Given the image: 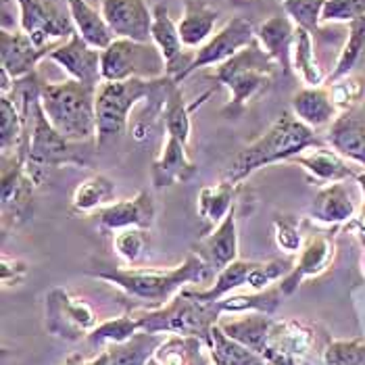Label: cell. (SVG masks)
<instances>
[{
    "instance_id": "12",
    "label": "cell",
    "mask_w": 365,
    "mask_h": 365,
    "mask_svg": "<svg viewBox=\"0 0 365 365\" xmlns=\"http://www.w3.org/2000/svg\"><path fill=\"white\" fill-rule=\"evenodd\" d=\"M255 38V29L253 24L245 17H234L225 24L224 28L217 29L195 55V61L192 65L188 67V71L184 73L182 82L192 76L197 69H202V67H217L225 63L227 58H232L234 55H238L242 48H247Z\"/></svg>"
},
{
    "instance_id": "36",
    "label": "cell",
    "mask_w": 365,
    "mask_h": 365,
    "mask_svg": "<svg viewBox=\"0 0 365 365\" xmlns=\"http://www.w3.org/2000/svg\"><path fill=\"white\" fill-rule=\"evenodd\" d=\"M165 334H150L138 332L128 342L111 344L109 349V365H146L157 353V349L163 344Z\"/></svg>"
},
{
    "instance_id": "34",
    "label": "cell",
    "mask_w": 365,
    "mask_h": 365,
    "mask_svg": "<svg viewBox=\"0 0 365 365\" xmlns=\"http://www.w3.org/2000/svg\"><path fill=\"white\" fill-rule=\"evenodd\" d=\"M113 198H115V182L105 173H94L76 188L71 197V213L90 215L98 209H105Z\"/></svg>"
},
{
    "instance_id": "25",
    "label": "cell",
    "mask_w": 365,
    "mask_h": 365,
    "mask_svg": "<svg viewBox=\"0 0 365 365\" xmlns=\"http://www.w3.org/2000/svg\"><path fill=\"white\" fill-rule=\"evenodd\" d=\"M326 144L365 171V119L355 117L353 111L340 113L328 130Z\"/></svg>"
},
{
    "instance_id": "39",
    "label": "cell",
    "mask_w": 365,
    "mask_h": 365,
    "mask_svg": "<svg viewBox=\"0 0 365 365\" xmlns=\"http://www.w3.org/2000/svg\"><path fill=\"white\" fill-rule=\"evenodd\" d=\"M26 144V123L15 103L2 94L0 96V148L2 155L21 153Z\"/></svg>"
},
{
    "instance_id": "19",
    "label": "cell",
    "mask_w": 365,
    "mask_h": 365,
    "mask_svg": "<svg viewBox=\"0 0 365 365\" xmlns=\"http://www.w3.org/2000/svg\"><path fill=\"white\" fill-rule=\"evenodd\" d=\"M98 227L101 232H121L128 227L150 230L155 224V200L150 192L140 190L136 197L123 198L107 205L98 211Z\"/></svg>"
},
{
    "instance_id": "42",
    "label": "cell",
    "mask_w": 365,
    "mask_h": 365,
    "mask_svg": "<svg viewBox=\"0 0 365 365\" xmlns=\"http://www.w3.org/2000/svg\"><path fill=\"white\" fill-rule=\"evenodd\" d=\"M324 2L326 0H282V6L297 28L307 29L311 36H315L322 28Z\"/></svg>"
},
{
    "instance_id": "27",
    "label": "cell",
    "mask_w": 365,
    "mask_h": 365,
    "mask_svg": "<svg viewBox=\"0 0 365 365\" xmlns=\"http://www.w3.org/2000/svg\"><path fill=\"white\" fill-rule=\"evenodd\" d=\"M355 215H357V207L342 182L324 186L311 205V217L330 227L346 225Z\"/></svg>"
},
{
    "instance_id": "53",
    "label": "cell",
    "mask_w": 365,
    "mask_h": 365,
    "mask_svg": "<svg viewBox=\"0 0 365 365\" xmlns=\"http://www.w3.org/2000/svg\"><path fill=\"white\" fill-rule=\"evenodd\" d=\"M211 365H220V364H215V361H213V364H211Z\"/></svg>"
},
{
    "instance_id": "15",
    "label": "cell",
    "mask_w": 365,
    "mask_h": 365,
    "mask_svg": "<svg viewBox=\"0 0 365 365\" xmlns=\"http://www.w3.org/2000/svg\"><path fill=\"white\" fill-rule=\"evenodd\" d=\"M48 61L63 67L71 80L98 90L103 84V69H101V51L90 46L84 38L76 31L63 44L55 46L48 55Z\"/></svg>"
},
{
    "instance_id": "40",
    "label": "cell",
    "mask_w": 365,
    "mask_h": 365,
    "mask_svg": "<svg viewBox=\"0 0 365 365\" xmlns=\"http://www.w3.org/2000/svg\"><path fill=\"white\" fill-rule=\"evenodd\" d=\"M140 332V324H138V317L136 313H125L121 317H115L109 322H103L98 324L90 334H88V342L92 346H111V344H121V342H128L132 336H136Z\"/></svg>"
},
{
    "instance_id": "13",
    "label": "cell",
    "mask_w": 365,
    "mask_h": 365,
    "mask_svg": "<svg viewBox=\"0 0 365 365\" xmlns=\"http://www.w3.org/2000/svg\"><path fill=\"white\" fill-rule=\"evenodd\" d=\"M334 257H336L334 234H330V232L309 234L305 238V245L299 253V259L294 261L290 274L280 282V290L284 292V297L294 294L305 280L326 274L332 267Z\"/></svg>"
},
{
    "instance_id": "7",
    "label": "cell",
    "mask_w": 365,
    "mask_h": 365,
    "mask_svg": "<svg viewBox=\"0 0 365 365\" xmlns=\"http://www.w3.org/2000/svg\"><path fill=\"white\" fill-rule=\"evenodd\" d=\"M157 80L132 78L125 82H103L96 90V146L119 140L128 130V117L138 101H146Z\"/></svg>"
},
{
    "instance_id": "32",
    "label": "cell",
    "mask_w": 365,
    "mask_h": 365,
    "mask_svg": "<svg viewBox=\"0 0 365 365\" xmlns=\"http://www.w3.org/2000/svg\"><path fill=\"white\" fill-rule=\"evenodd\" d=\"M284 292L278 286H269L261 292H232L224 297L222 301H217V309L220 313H230V315H242V313H265V315H274L276 309L280 307Z\"/></svg>"
},
{
    "instance_id": "3",
    "label": "cell",
    "mask_w": 365,
    "mask_h": 365,
    "mask_svg": "<svg viewBox=\"0 0 365 365\" xmlns=\"http://www.w3.org/2000/svg\"><path fill=\"white\" fill-rule=\"evenodd\" d=\"M278 69V63L265 53V48L255 38L238 55L209 69L207 78L230 90V105L224 111L240 115L251 101L263 96L272 88Z\"/></svg>"
},
{
    "instance_id": "48",
    "label": "cell",
    "mask_w": 365,
    "mask_h": 365,
    "mask_svg": "<svg viewBox=\"0 0 365 365\" xmlns=\"http://www.w3.org/2000/svg\"><path fill=\"white\" fill-rule=\"evenodd\" d=\"M346 230L361 242V247L365 249V211L364 209H359L357 211V215L346 224Z\"/></svg>"
},
{
    "instance_id": "23",
    "label": "cell",
    "mask_w": 365,
    "mask_h": 365,
    "mask_svg": "<svg viewBox=\"0 0 365 365\" xmlns=\"http://www.w3.org/2000/svg\"><path fill=\"white\" fill-rule=\"evenodd\" d=\"M290 111L299 121L309 125L311 130L332 125L334 119L340 115L338 107L332 101V94H330L328 86L299 90L290 101Z\"/></svg>"
},
{
    "instance_id": "20",
    "label": "cell",
    "mask_w": 365,
    "mask_h": 365,
    "mask_svg": "<svg viewBox=\"0 0 365 365\" xmlns=\"http://www.w3.org/2000/svg\"><path fill=\"white\" fill-rule=\"evenodd\" d=\"M198 173V165L188 157L186 144L175 136L165 138L161 155L150 165V182L157 190L169 188L173 184H188Z\"/></svg>"
},
{
    "instance_id": "16",
    "label": "cell",
    "mask_w": 365,
    "mask_h": 365,
    "mask_svg": "<svg viewBox=\"0 0 365 365\" xmlns=\"http://www.w3.org/2000/svg\"><path fill=\"white\" fill-rule=\"evenodd\" d=\"M315 344V336L309 326L297 319L276 322L269 334L267 351L263 359L269 365H303L305 357Z\"/></svg>"
},
{
    "instance_id": "31",
    "label": "cell",
    "mask_w": 365,
    "mask_h": 365,
    "mask_svg": "<svg viewBox=\"0 0 365 365\" xmlns=\"http://www.w3.org/2000/svg\"><path fill=\"white\" fill-rule=\"evenodd\" d=\"M67 2H69V11H71L76 31L90 46L105 51L115 40V36H113L111 28L107 26L103 13L98 9H94L92 4H88V0H67Z\"/></svg>"
},
{
    "instance_id": "8",
    "label": "cell",
    "mask_w": 365,
    "mask_h": 365,
    "mask_svg": "<svg viewBox=\"0 0 365 365\" xmlns=\"http://www.w3.org/2000/svg\"><path fill=\"white\" fill-rule=\"evenodd\" d=\"M103 82H125L132 78L157 80L165 76V58L153 42L115 38L101 51Z\"/></svg>"
},
{
    "instance_id": "6",
    "label": "cell",
    "mask_w": 365,
    "mask_h": 365,
    "mask_svg": "<svg viewBox=\"0 0 365 365\" xmlns=\"http://www.w3.org/2000/svg\"><path fill=\"white\" fill-rule=\"evenodd\" d=\"M80 142L67 140L42 109V98L40 107L36 111L34 130L29 136V146L26 153V168L36 186H42L44 180L48 178V171L63 165H88V155L84 150H78Z\"/></svg>"
},
{
    "instance_id": "52",
    "label": "cell",
    "mask_w": 365,
    "mask_h": 365,
    "mask_svg": "<svg viewBox=\"0 0 365 365\" xmlns=\"http://www.w3.org/2000/svg\"><path fill=\"white\" fill-rule=\"evenodd\" d=\"M146 365H161V364L157 361V357H153V359H150V361H148V364H146Z\"/></svg>"
},
{
    "instance_id": "33",
    "label": "cell",
    "mask_w": 365,
    "mask_h": 365,
    "mask_svg": "<svg viewBox=\"0 0 365 365\" xmlns=\"http://www.w3.org/2000/svg\"><path fill=\"white\" fill-rule=\"evenodd\" d=\"M236 188L224 180H220L213 186H205L198 192L197 211L198 217L207 224V227L215 230L217 225L227 217V213L234 209V197H236Z\"/></svg>"
},
{
    "instance_id": "49",
    "label": "cell",
    "mask_w": 365,
    "mask_h": 365,
    "mask_svg": "<svg viewBox=\"0 0 365 365\" xmlns=\"http://www.w3.org/2000/svg\"><path fill=\"white\" fill-rule=\"evenodd\" d=\"M65 365H109V349L105 346L96 357H92V359H84V357H80V355H71Z\"/></svg>"
},
{
    "instance_id": "45",
    "label": "cell",
    "mask_w": 365,
    "mask_h": 365,
    "mask_svg": "<svg viewBox=\"0 0 365 365\" xmlns=\"http://www.w3.org/2000/svg\"><path fill=\"white\" fill-rule=\"evenodd\" d=\"M365 17V0H326L322 24H353Z\"/></svg>"
},
{
    "instance_id": "47",
    "label": "cell",
    "mask_w": 365,
    "mask_h": 365,
    "mask_svg": "<svg viewBox=\"0 0 365 365\" xmlns=\"http://www.w3.org/2000/svg\"><path fill=\"white\" fill-rule=\"evenodd\" d=\"M28 276V263L21 259H9L6 255L0 261V282L4 288L9 286H17L26 280Z\"/></svg>"
},
{
    "instance_id": "29",
    "label": "cell",
    "mask_w": 365,
    "mask_h": 365,
    "mask_svg": "<svg viewBox=\"0 0 365 365\" xmlns=\"http://www.w3.org/2000/svg\"><path fill=\"white\" fill-rule=\"evenodd\" d=\"M211 96V92H205L197 103L186 105L184 103V94L180 84L173 80V84L169 86L168 98H165V109H163V128L169 136H175L178 140L188 144L190 134H192V123H190V115L195 109H198L207 98Z\"/></svg>"
},
{
    "instance_id": "51",
    "label": "cell",
    "mask_w": 365,
    "mask_h": 365,
    "mask_svg": "<svg viewBox=\"0 0 365 365\" xmlns=\"http://www.w3.org/2000/svg\"><path fill=\"white\" fill-rule=\"evenodd\" d=\"M361 274H364V278H365V253L364 257H361Z\"/></svg>"
},
{
    "instance_id": "2",
    "label": "cell",
    "mask_w": 365,
    "mask_h": 365,
    "mask_svg": "<svg viewBox=\"0 0 365 365\" xmlns=\"http://www.w3.org/2000/svg\"><path fill=\"white\" fill-rule=\"evenodd\" d=\"M322 144H326V140H319L309 125L299 121L292 111L282 113L261 138L245 146L234 157V161L225 168L222 180L232 186H240V182L249 180L261 168L290 161L292 157Z\"/></svg>"
},
{
    "instance_id": "37",
    "label": "cell",
    "mask_w": 365,
    "mask_h": 365,
    "mask_svg": "<svg viewBox=\"0 0 365 365\" xmlns=\"http://www.w3.org/2000/svg\"><path fill=\"white\" fill-rule=\"evenodd\" d=\"M292 71L303 80V84L307 88H319L328 82V76L324 73V69L315 56L313 36L307 29H297V40H294V48H292Z\"/></svg>"
},
{
    "instance_id": "28",
    "label": "cell",
    "mask_w": 365,
    "mask_h": 365,
    "mask_svg": "<svg viewBox=\"0 0 365 365\" xmlns=\"http://www.w3.org/2000/svg\"><path fill=\"white\" fill-rule=\"evenodd\" d=\"M217 324L227 336L238 340L240 344L249 346L251 351L263 357V353L267 351L269 334H272V328L276 322L272 319V315H265V313H242L236 319L217 322Z\"/></svg>"
},
{
    "instance_id": "1",
    "label": "cell",
    "mask_w": 365,
    "mask_h": 365,
    "mask_svg": "<svg viewBox=\"0 0 365 365\" xmlns=\"http://www.w3.org/2000/svg\"><path fill=\"white\" fill-rule=\"evenodd\" d=\"M92 278L107 282L119 288L132 301L146 305V309H159L180 294L188 284H202L211 280L215 274L213 267L195 251L190 253L182 265L175 267H107L88 272Z\"/></svg>"
},
{
    "instance_id": "24",
    "label": "cell",
    "mask_w": 365,
    "mask_h": 365,
    "mask_svg": "<svg viewBox=\"0 0 365 365\" xmlns=\"http://www.w3.org/2000/svg\"><path fill=\"white\" fill-rule=\"evenodd\" d=\"M198 255L213 267L215 274L225 269L230 263L238 261V227H236V209L227 213L222 224L211 234H205Z\"/></svg>"
},
{
    "instance_id": "30",
    "label": "cell",
    "mask_w": 365,
    "mask_h": 365,
    "mask_svg": "<svg viewBox=\"0 0 365 365\" xmlns=\"http://www.w3.org/2000/svg\"><path fill=\"white\" fill-rule=\"evenodd\" d=\"M255 265H257V261L238 259V261L230 263L225 269H222L217 274V278H215L211 288H207V290H190V288H184L182 292L188 294L195 301H200V303H217V301H222L227 294L238 292L242 286H247L249 276H251Z\"/></svg>"
},
{
    "instance_id": "17",
    "label": "cell",
    "mask_w": 365,
    "mask_h": 365,
    "mask_svg": "<svg viewBox=\"0 0 365 365\" xmlns=\"http://www.w3.org/2000/svg\"><path fill=\"white\" fill-rule=\"evenodd\" d=\"M101 13L115 38L153 42V11L146 0H101Z\"/></svg>"
},
{
    "instance_id": "44",
    "label": "cell",
    "mask_w": 365,
    "mask_h": 365,
    "mask_svg": "<svg viewBox=\"0 0 365 365\" xmlns=\"http://www.w3.org/2000/svg\"><path fill=\"white\" fill-rule=\"evenodd\" d=\"M113 247H115V253L121 257L123 263L136 265L146 251V230L128 227V230L117 232L113 238Z\"/></svg>"
},
{
    "instance_id": "38",
    "label": "cell",
    "mask_w": 365,
    "mask_h": 365,
    "mask_svg": "<svg viewBox=\"0 0 365 365\" xmlns=\"http://www.w3.org/2000/svg\"><path fill=\"white\" fill-rule=\"evenodd\" d=\"M365 58V17L349 24V36H346V42L340 51V55L336 58V65L334 69L330 71L328 76V84H334L342 78H349L353 76V71L364 63Z\"/></svg>"
},
{
    "instance_id": "10",
    "label": "cell",
    "mask_w": 365,
    "mask_h": 365,
    "mask_svg": "<svg viewBox=\"0 0 365 365\" xmlns=\"http://www.w3.org/2000/svg\"><path fill=\"white\" fill-rule=\"evenodd\" d=\"M98 317L84 299L55 286L46 294V330L56 338L76 342L98 326Z\"/></svg>"
},
{
    "instance_id": "5",
    "label": "cell",
    "mask_w": 365,
    "mask_h": 365,
    "mask_svg": "<svg viewBox=\"0 0 365 365\" xmlns=\"http://www.w3.org/2000/svg\"><path fill=\"white\" fill-rule=\"evenodd\" d=\"M220 309L215 303H200L188 294H175L168 305L159 309H146L136 313L140 332L150 334H175V336H197L209 340L211 328L220 322Z\"/></svg>"
},
{
    "instance_id": "26",
    "label": "cell",
    "mask_w": 365,
    "mask_h": 365,
    "mask_svg": "<svg viewBox=\"0 0 365 365\" xmlns=\"http://www.w3.org/2000/svg\"><path fill=\"white\" fill-rule=\"evenodd\" d=\"M220 21V11L202 0H184V11L178 21L180 38L188 51L200 48L213 34Z\"/></svg>"
},
{
    "instance_id": "4",
    "label": "cell",
    "mask_w": 365,
    "mask_h": 365,
    "mask_svg": "<svg viewBox=\"0 0 365 365\" xmlns=\"http://www.w3.org/2000/svg\"><path fill=\"white\" fill-rule=\"evenodd\" d=\"M42 109L56 130L71 142L96 138V90L76 80L42 86Z\"/></svg>"
},
{
    "instance_id": "22",
    "label": "cell",
    "mask_w": 365,
    "mask_h": 365,
    "mask_svg": "<svg viewBox=\"0 0 365 365\" xmlns=\"http://www.w3.org/2000/svg\"><path fill=\"white\" fill-rule=\"evenodd\" d=\"M290 163L301 165L319 186H328V184L344 182L349 178H357V171L346 163V159L340 153H336L332 146H326V144L313 146L309 150L292 157Z\"/></svg>"
},
{
    "instance_id": "18",
    "label": "cell",
    "mask_w": 365,
    "mask_h": 365,
    "mask_svg": "<svg viewBox=\"0 0 365 365\" xmlns=\"http://www.w3.org/2000/svg\"><path fill=\"white\" fill-rule=\"evenodd\" d=\"M58 46V44H55ZM48 48H38L26 31H0V69L6 71L13 80H21L36 71L38 63L42 58H48Z\"/></svg>"
},
{
    "instance_id": "35",
    "label": "cell",
    "mask_w": 365,
    "mask_h": 365,
    "mask_svg": "<svg viewBox=\"0 0 365 365\" xmlns=\"http://www.w3.org/2000/svg\"><path fill=\"white\" fill-rule=\"evenodd\" d=\"M207 344L211 349L213 361L220 365H269L259 353H255L249 346L227 336L220 328V324L211 328Z\"/></svg>"
},
{
    "instance_id": "50",
    "label": "cell",
    "mask_w": 365,
    "mask_h": 365,
    "mask_svg": "<svg viewBox=\"0 0 365 365\" xmlns=\"http://www.w3.org/2000/svg\"><path fill=\"white\" fill-rule=\"evenodd\" d=\"M357 184H359V188H361V192H364V205H361V209L365 211V171H361V173H357Z\"/></svg>"
},
{
    "instance_id": "41",
    "label": "cell",
    "mask_w": 365,
    "mask_h": 365,
    "mask_svg": "<svg viewBox=\"0 0 365 365\" xmlns=\"http://www.w3.org/2000/svg\"><path fill=\"white\" fill-rule=\"evenodd\" d=\"M305 222L294 217V215H276L274 217V238L282 253L299 255L305 245V234H303Z\"/></svg>"
},
{
    "instance_id": "9",
    "label": "cell",
    "mask_w": 365,
    "mask_h": 365,
    "mask_svg": "<svg viewBox=\"0 0 365 365\" xmlns=\"http://www.w3.org/2000/svg\"><path fill=\"white\" fill-rule=\"evenodd\" d=\"M19 24L38 48L55 46L53 40H67L76 34L67 0H15Z\"/></svg>"
},
{
    "instance_id": "43",
    "label": "cell",
    "mask_w": 365,
    "mask_h": 365,
    "mask_svg": "<svg viewBox=\"0 0 365 365\" xmlns=\"http://www.w3.org/2000/svg\"><path fill=\"white\" fill-rule=\"evenodd\" d=\"M326 365H365V340L349 338V340H330L324 349Z\"/></svg>"
},
{
    "instance_id": "46",
    "label": "cell",
    "mask_w": 365,
    "mask_h": 365,
    "mask_svg": "<svg viewBox=\"0 0 365 365\" xmlns=\"http://www.w3.org/2000/svg\"><path fill=\"white\" fill-rule=\"evenodd\" d=\"M328 88H330L332 101H334V105L340 113L353 111V107L364 96V82H361V78H355V76L342 78L334 84H328Z\"/></svg>"
},
{
    "instance_id": "11",
    "label": "cell",
    "mask_w": 365,
    "mask_h": 365,
    "mask_svg": "<svg viewBox=\"0 0 365 365\" xmlns=\"http://www.w3.org/2000/svg\"><path fill=\"white\" fill-rule=\"evenodd\" d=\"M36 182L28 173L26 161L19 155H2V180H0V205L4 227L26 224L34 211Z\"/></svg>"
},
{
    "instance_id": "21",
    "label": "cell",
    "mask_w": 365,
    "mask_h": 365,
    "mask_svg": "<svg viewBox=\"0 0 365 365\" xmlns=\"http://www.w3.org/2000/svg\"><path fill=\"white\" fill-rule=\"evenodd\" d=\"M297 29H299L297 24L284 13V15H272L255 31L259 44L278 63L284 78L292 73V48L297 40Z\"/></svg>"
},
{
    "instance_id": "14",
    "label": "cell",
    "mask_w": 365,
    "mask_h": 365,
    "mask_svg": "<svg viewBox=\"0 0 365 365\" xmlns=\"http://www.w3.org/2000/svg\"><path fill=\"white\" fill-rule=\"evenodd\" d=\"M153 44L161 51L165 58V76L173 78L178 84H182L184 73L192 65L197 51H188L180 38L178 24L171 19L168 4H155L153 6V29H150Z\"/></svg>"
}]
</instances>
